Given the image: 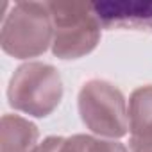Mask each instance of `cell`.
Returning <instances> with one entry per match:
<instances>
[{
	"instance_id": "10",
	"label": "cell",
	"mask_w": 152,
	"mask_h": 152,
	"mask_svg": "<svg viewBox=\"0 0 152 152\" xmlns=\"http://www.w3.org/2000/svg\"><path fill=\"white\" fill-rule=\"evenodd\" d=\"M131 148L134 152H152V138L150 140H134V138H131Z\"/></svg>"
},
{
	"instance_id": "4",
	"label": "cell",
	"mask_w": 152,
	"mask_h": 152,
	"mask_svg": "<svg viewBox=\"0 0 152 152\" xmlns=\"http://www.w3.org/2000/svg\"><path fill=\"white\" fill-rule=\"evenodd\" d=\"M79 109L83 122L99 134L120 138L127 132L124 95L104 81L84 84L79 95Z\"/></svg>"
},
{
	"instance_id": "2",
	"label": "cell",
	"mask_w": 152,
	"mask_h": 152,
	"mask_svg": "<svg viewBox=\"0 0 152 152\" xmlns=\"http://www.w3.org/2000/svg\"><path fill=\"white\" fill-rule=\"evenodd\" d=\"M7 95L15 109L34 116H47L63 95L59 73L48 64H23L13 75Z\"/></svg>"
},
{
	"instance_id": "9",
	"label": "cell",
	"mask_w": 152,
	"mask_h": 152,
	"mask_svg": "<svg viewBox=\"0 0 152 152\" xmlns=\"http://www.w3.org/2000/svg\"><path fill=\"white\" fill-rule=\"evenodd\" d=\"M63 145H64V140L63 138H48L45 140L36 152H61L63 150Z\"/></svg>"
},
{
	"instance_id": "5",
	"label": "cell",
	"mask_w": 152,
	"mask_h": 152,
	"mask_svg": "<svg viewBox=\"0 0 152 152\" xmlns=\"http://www.w3.org/2000/svg\"><path fill=\"white\" fill-rule=\"evenodd\" d=\"M99 22L106 29H134L152 32V2L115 0L91 4Z\"/></svg>"
},
{
	"instance_id": "1",
	"label": "cell",
	"mask_w": 152,
	"mask_h": 152,
	"mask_svg": "<svg viewBox=\"0 0 152 152\" xmlns=\"http://www.w3.org/2000/svg\"><path fill=\"white\" fill-rule=\"evenodd\" d=\"M48 13L54 20V54L61 59H77L91 52L99 41L100 22L91 4L50 2Z\"/></svg>"
},
{
	"instance_id": "7",
	"label": "cell",
	"mask_w": 152,
	"mask_h": 152,
	"mask_svg": "<svg viewBox=\"0 0 152 152\" xmlns=\"http://www.w3.org/2000/svg\"><path fill=\"white\" fill-rule=\"evenodd\" d=\"M131 132L134 140L152 138V86L140 88L131 99Z\"/></svg>"
},
{
	"instance_id": "6",
	"label": "cell",
	"mask_w": 152,
	"mask_h": 152,
	"mask_svg": "<svg viewBox=\"0 0 152 152\" xmlns=\"http://www.w3.org/2000/svg\"><path fill=\"white\" fill-rule=\"evenodd\" d=\"M38 129L31 122L6 115L2 118V152H31Z\"/></svg>"
},
{
	"instance_id": "8",
	"label": "cell",
	"mask_w": 152,
	"mask_h": 152,
	"mask_svg": "<svg viewBox=\"0 0 152 152\" xmlns=\"http://www.w3.org/2000/svg\"><path fill=\"white\" fill-rule=\"evenodd\" d=\"M61 152H127L118 141H100L90 136H73L64 141Z\"/></svg>"
},
{
	"instance_id": "3",
	"label": "cell",
	"mask_w": 152,
	"mask_h": 152,
	"mask_svg": "<svg viewBox=\"0 0 152 152\" xmlns=\"http://www.w3.org/2000/svg\"><path fill=\"white\" fill-rule=\"evenodd\" d=\"M47 4H18L2 27V48L15 57L41 54L50 39Z\"/></svg>"
}]
</instances>
